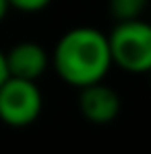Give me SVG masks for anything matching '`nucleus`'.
<instances>
[{"label":"nucleus","mask_w":151,"mask_h":154,"mask_svg":"<svg viewBox=\"0 0 151 154\" xmlns=\"http://www.w3.org/2000/svg\"><path fill=\"white\" fill-rule=\"evenodd\" d=\"M52 65L68 85L85 88L103 81L112 67L108 35L95 27H73L56 42Z\"/></svg>","instance_id":"obj_1"},{"label":"nucleus","mask_w":151,"mask_h":154,"mask_svg":"<svg viewBox=\"0 0 151 154\" xmlns=\"http://www.w3.org/2000/svg\"><path fill=\"white\" fill-rule=\"evenodd\" d=\"M112 65L126 73H147L151 69V27L141 19L118 21L108 35Z\"/></svg>","instance_id":"obj_2"},{"label":"nucleus","mask_w":151,"mask_h":154,"mask_svg":"<svg viewBox=\"0 0 151 154\" xmlns=\"http://www.w3.org/2000/svg\"><path fill=\"white\" fill-rule=\"evenodd\" d=\"M44 106L35 81L6 77L0 85V121L10 127H27L37 121Z\"/></svg>","instance_id":"obj_3"},{"label":"nucleus","mask_w":151,"mask_h":154,"mask_svg":"<svg viewBox=\"0 0 151 154\" xmlns=\"http://www.w3.org/2000/svg\"><path fill=\"white\" fill-rule=\"evenodd\" d=\"M79 110L89 123H112L120 115V96L103 81L85 85L79 94Z\"/></svg>","instance_id":"obj_4"},{"label":"nucleus","mask_w":151,"mask_h":154,"mask_svg":"<svg viewBox=\"0 0 151 154\" xmlns=\"http://www.w3.org/2000/svg\"><path fill=\"white\" fill-rule=\"evenodd\" d=\"M8 77H19L27 81H37L46 73L50 56L44 46L35 42H19L8 52H4Z\"/></svg>","instance_id":"obj_5"},{"label":"nucleus","mask_w":151,"mask_h":154,"mask_svg":"<svg viewBox=\"0 0 151 154\" xmlns=\"http://www.w3.org/2000/svg\"><path fill=\"white\" fill-rule=\"evenodd\" d=\"M149 0H110V15L116 21H130V19H141L145 13Z\"/></svg>","instance_id":"obj_6"},{"label":"nucleus","mask_w":151,"mask_h":154,"mask_svg":"<svg viewBox=\"0 0 151 154\" xmlns=\"http://www.w3.org/2000/svg\"><path fill=\"white\" fill-rule=\"evenodd\" d=\"M10 8H17V11H23V13H37V11H44L52 0H6Z\"/></svg>","instance_id":"obj_7"},{"label":"nucleus","mask_w":151,"mask_h":154,"mask_svg":"<svg viewBox=\"0 0 151 154\" xmlns=\"http://www.w3.org/2000/svg\"><path fill=\"white\" fill-rule=\"evenodd\" d=\"M8 77V69H6V58H4V52L0 50V85L4 83V79Z\"/></svg>","instance_id":"obj_8"},{"label":"nucleus","mask_w":151,"mask_h":154,"mask_svg":"<svg viewBox=\"0 0 151 154\" xmlns=\"http://www.w3.org/2000/svg\"><path fill=\"white\" fill-rule=\"evenodd\" d=\"M8 8H10V6H8V2H6V0H0V21H2V19L6 17Z\"/></svg>","instance_id":"obj_9"}]
</instances>
